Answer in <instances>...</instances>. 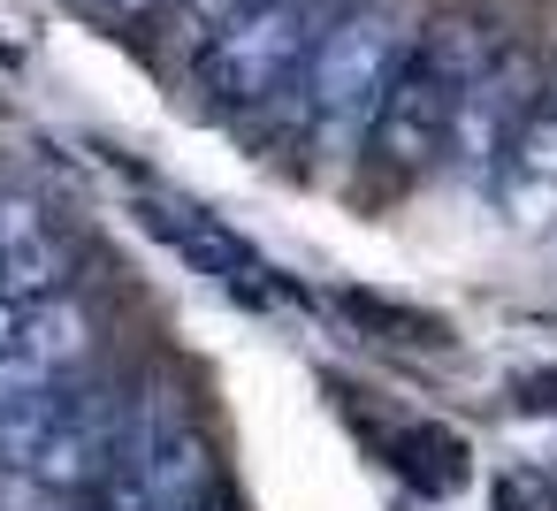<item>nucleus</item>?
<instances>
[{
  "label": "nucleus",
  "instance_id": "obj_5",
  "mask_svg": "<svg viewBox=\"0 0 557 511\" xmlns=\"http://www.w3.org/2000/svg\"><path fill=\"white\" fill-rule=\"evenodd\" d=\"M62 275H70V252L54 245V229H39V237H24V245L0 252V306L54 298V290H62Z\"/></svg>",
  "mask_w": 557,
  "mask_h": 511
},
{
  "label": "nucleus",
  "instance_id": "obj_3",
  "mask_svg": "<svg viewBox=\"0 0 557 511\" xmlns=\"http://www.w3.org/2000/svg\"><path fill=\"white\" fill-rule=\"evenodd\" d=\"M329 24H336L329 0H260V9L230 16L191 54L199 62V85L214 100H230V108H260V100H275L298 77V62H313V47H321Z\"/></svg>",
  "mask_w": 557,
  "mask_h": 511
},
{
  "label": "nucleus",
  "instance_id": "obj_7",
  "mask_svg": "<svg viewBox=\"0 0 557 511\" xmlns=\"http://www.w3.org/2000/svg\"><path fill=\"white\" fill-rule=\"evenodd\" d=\"M108 9H115V16H146V9H153V0H108Z\"/></svg>",
  "mask_w": 557,
  "mask_h": 511
},
{
  "label": "nucleus",
  "instance_id": "obj_6",
  "mask_svg": "<svg viewBox=\"0 0 557 511\" xmlns=\"http://www.w3.org/2000/svg\"><path fill=\"white\" fill-rule=\"evenodd\" d=\"M245 9H260V0H184V39H191V54H199L230 16H245Z\"/></svg>",
  "mask_w": 557,
  "mask_h": 511
},
{
  "label": "nucleus",
  "instance_id": "obj_2",
  "mask_svg": "<svg viewBox=\"0 0 557 511\" xmlns=\"http://www.w3.org/2000/svg\"><path fill=\"white\" fill-rule=\"evenodd\" d=\"M405 62V32L389 9H351L321 32L306 62V130L329 153H351L374 130V108L389 92V70Z\"/></svg>",
  "mask_w": 557,
  "mask_h": 511
},
{
  "label": "nucleus",
  "instance_id": "obj_1",
  "mask_svg": "<svg viewBox=\"0 0 557 511\" xmlns=\"http://www.w3.org/2000/svg\"><path fill=\"white\" fill-rule=\"evenodd\" d=\"M488 32L473 16H443L420 47H405V62L389 70V92L374 108V153L389 169H428L435 153H450V123H458V100L473 85V70L488 62Z\"/></svg>",
  "mask_w": 557,
  "mask_h": 511
},
{
  "label": "nucleus",
  "instance_id": "obj_4",
  "mask_svg": "<svg viewBox=\"0 0 557 511\" xmlns=\"http://www.w3.org/2000/svg\"><path fill=\"white\" fill-rule=\"evenodd\" d=\"M534 85H542V70H534L527 47H488V62L473 70V85H466V100H458V123H450L458 169H481V176L504 169L519 123L534 115Z\"/></svg>",
  "mask_w": 557,
  "mask_h": 511
}]
</instances>
